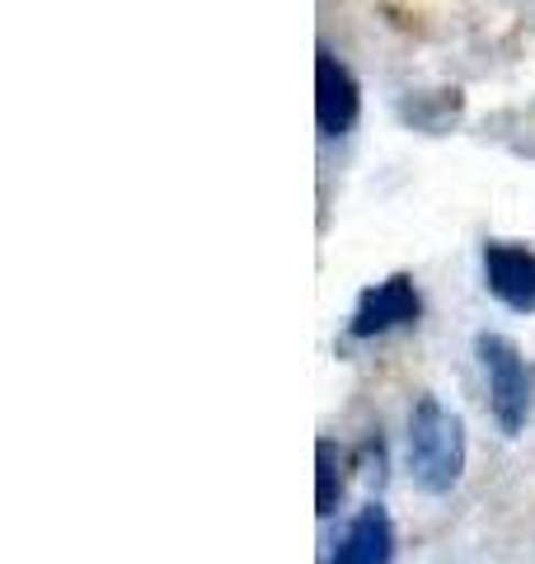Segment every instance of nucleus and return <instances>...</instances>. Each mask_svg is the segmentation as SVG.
<instances>
[{
    "mask_svg": "<svg viewBox=\"0 0 535 564\" xmlns=\"http://www.w3.org/2000/svg\"><path fill=\"white\" fill-rule=\"evenodd\" d=\"M338 489H343V475H338V447L329 437L315 443V513L329 518L338 508Z\"/></svg>",
    "mask_w": 535,
    "mask_h": 564,
    "instance_id": "7",
    "label": "nucleus"
},
{
    "mask_svg": "<svg viewBox=\"0 0 535 564\" xmlns=\"http://www.w3.org/2000/svg\"><path fill=\"white\" fill-rule=\"evenodd\" d=\"M408 475L423 494H451L466 475V423L433 395L408 414Z\"/></svg>",
    "mask_w": 535,
    "mask_h": 564,
    "instance_id": "1",
    "label": "nucleus"
},
{
    "mask_svg": "<svg viewBox=\"0 0 535 564\" xmlns=\"http://www.w3.org/2000/svg\"><path fill=\"white\" fill-rule=\"evenodd\" d=\"M484 282L507 311L535 315V254L531 250L503 245V240L484 245Z\"/></svg>",
    "mask_w": 535,
    "mask_h": 564,
    "instance_id": "5",
    "label": "nucleus"
},
{
    "mask_svg": "<svg viewBox=\"0 0 535 564\" xmlns=\"http://www.w3.org/2000/svg\"><path fill=\"white\" fill-rule=\"evenodd\" d=\"M474 352L484 362V377H489V404H493V419L507 437H516L526 429V414H531V367L522 358V348L503 334H479Z\"/></svg>",
    "mask_w": 535,
    "mask_h": 564,
    "instance_id": "2",
    "label": "nucleus"
},
{
    "mask_svg": "<svg viewBox=\"0 0 535 564\" xmlns=\"http://www.w3.org/2000/svg\"><path fill=\"white\" fill-rule=\"evenodd\" d=\"M390 560H395V527H390V513L381 503H367L348 522L343 541L334 545L329 564H390Z\"/></svg>",
    "mask_w": 535,
    "mask_h": 564,
    "instance_id": "6",
    "label": "nucleus"
},
{
    "mask_svg": "<svg viewBox=\"0 0 535 564\" xmlns=\"http://www.w3.org/2000/svg\"><path fill=\"white\" fill-rule=\"evenodd\" d=\"M418 315H423V302H418L414 278L395 273V278H385V282H376V288L362 292V302H357V315H352L348 334H352V339H376V334H385V329L414 325Z\"/></svg>",
    "mask_w": 535,
    "mask_h": 564,
    "instance_id": "3",
    "label": "nucleus"
},
{
    "mask_svg": "<svg viewBox=\"0 0 535 564\" xmlns=\"http://www.w3.org/2000/svg\"><path fill=\"white\" fill-rule=\"evenodd\" d=\"M357 113H362V90H357L352 70L334 57L329 47L315 52V122L325 137H343Z\"/></svg>",
    "mask_w": 535,
    "mask_h": 564,
    "instance_id": "4",
    "label": "nucleus"
}]
</instances>
